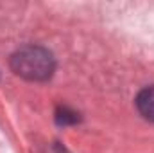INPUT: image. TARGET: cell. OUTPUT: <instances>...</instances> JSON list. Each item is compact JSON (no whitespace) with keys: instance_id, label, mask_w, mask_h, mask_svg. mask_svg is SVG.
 Here are the masks:
<instances>
[{"instance_id":"6da1fadb","label":"cell","mask_w":154,"mask_h":153,"mask_svg":"<svg viewBox=\"0 0 154 153\" xmlns=\"http://www.w3.org/2000/svg\"><path fill=\"white\" fill-rule=\"evenodd\" d=\"M11 69L29 81H45L54 74L56 61L52 52L38 45H27L16 50L11 58Z\"/></svg>"},{"instance_id":"7a4b0ae2","label":"cell","mask_w":154,"mask_h":153,"mask_svg":"<svg viewBox=\"0 0 154 153\" xmlns=\"http://www.w3.org/2000/svg\"><path fill=\"white\" fill-rule=\"evenodd\" d=\"M136 108L147 121L154 122V86L143 88L136 97Z\"/></svg>"},{"instance_id":"3957f363","label":"cell","mask_w":154,"mask_h":153,"mask_svg":"<svg viewBox=\"0 0 154 153\" xmlns=\"http://www.w3.org/2000/svg\"><path fill=\"white\" fill-rule=\"evenodd\" d=\"M56 121H57V124H63V126H66V124H74V122L79 121V114H75L74 110H70V108H66V106H63V108L57 110Z\"/></svg>"}]
</instances>
